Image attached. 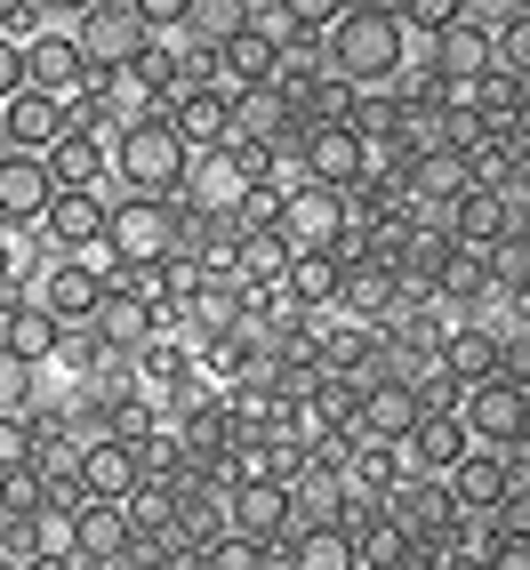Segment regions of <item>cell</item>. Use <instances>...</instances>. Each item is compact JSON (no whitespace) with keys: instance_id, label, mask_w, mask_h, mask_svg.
<instances>
[{"instance_id":"obj_11","label":"cell","mask_w":530,"mask_h":570,"mask_svg":"<svg viewBox=\"0 0 530 570\" xmlns=\"http://www.w3.org/2000/svg\"><path fill=\"white\" fill-rule=\"evenodd\" d=\"M57 202V177L41 154H0V234H41Z\"/></svg>"},{"instance_id":"obj_23","label":"cell","mask_w":530,"mask_h":570,"mask_svg":"<svg viewBox=\"0 0 530 570\" xmlns=\"http://www.w3.org/2000/svg\"><path fill=\"white\" fill-rule=\"evenodd\" d=\"M249 297H282V282H289V242L265 225V234H242V249H234V265H225Z\"/></svg>"},{"instance_id":"obj_24","label":"cell","mask_w":530,"mask_h":570,"mask_svg":"<svg viewBox=\"0 0 530 570\" xmlns=\"http://www.w3.org/2000/svg\"><path fill=\"white\" fill-rule=\"evenodd\" d=\"M0 129H9V154H49V145L65 137V105L24 89L17 105H0Z\"/></svg>"},{"instance_id":"obj_35","label":"cell","mask_w":530,"mask_h":570,"mask_svg":"<svg viewBox=\"0 0 530 570\" xmlns=\"http://www.w3.org/2000/svg\"><path fill=\"white\" fill-rule=\"evenodd\" d=\"M17 97H24V49L0 41V105H17Z\"/></svg>"},{"instance_id":"obj_28","label":"cell","mask_w":530,"mask_h":570,"mask_svg":"<svg viewBox=\"0 0 530 570\" xmlns=\"http://www.w3.org/2000/svg\"><path fill=\"white\" fill-rule=\"evenodd\" d=\"M194 570H274V554L249 547V539H234V530H217V539L194 554Z\"/></svg>"},{"instance_id":"obj_18","label":"cell","mask_w":530,"mask_h":570,"mask_svg":"<svg viewBox=\"0 0 530 570\" xmlns=\"http://www.w3.org/2000/svg\"><path fill=\"white\" fill-rule=\"evenodd\" d=\"M24 89H41L57 105H72L89 89V65L72 49V32H41V41H24Z\"/></svg>"},{"instance_id":"obj_26","label":"cell","mask_w":530,"mask_h":570,"mask_svg":"<svg viewBox=\"0 0 530 570\" xmlns=\"http://www.w3.org/2000/svg\"><path fill=\"white\" fill-rule=\"evenodd\" d=\"M337 282H346V265H337V257H289L282 297H289V306H306V314H330L337 306Z\"/></svg>"},{"instance_id":"obj_4","label":"cell","mask_w":530,"mask_h":570,"mask_svg":"<svg viewBox=\"0 0 530 570\" xmlns=\"http://www.w3.org/2000/svg\"><path fill=\"white\" fill-rule=\"evenodd\" d=\"M72 49H81L89 81H121V72L154 49V32H145L137 0H89V9L72 17Z\"/></svg>"},{"instance_id":"obj_29","label":"cell","mask_w":530,"mask_h":570,"mask_svg":"<svg viewBox=\"0 0 530 570\" xmlns=\"http://www.w3.org/2000/svg\"><path fill=\"white\" fill-rule=\"evenodd\" d=\"M17 530H24V554H72V507H41Z\"/></svg>"},{"instance_id":"obj_38","label":"cell","mask_w":530,"mask_h":570,"mask_svg":"<svg viewBox=\"0 0 530 570\" xmlns=\"http://www.w3.org/2000/svg\"><path fill=\"white\" fill-rule=\"evenodd\" d=\"M0 154H9V129H0Z\"/></svg>"},{"instance_id":"obj_12","label":"cell","mask_w":530,"mask_h":570,"mask_svg":"<svg viewBox=\"0 0 530 570\" xmlns=\"http://www.w3.org/2000/svg\"><path fill=\"white\" fill-rule=\"evenodd\" d=\"M129 547H137L129 507H105V499L72 507V562L81 570H129Z\"/></svg>"},{"instance_id":"obj_21","label":"cell","mask_w":530,"mask_h":570,"mask_svg":"<svg viewBox=\"0 0 530 570\" xmlns=\"http://www.w3.org/2000/svg\"><path fill=\"white\" fill-rule=\"evenodd\" d=\"M41 161H49V177L65 185V194H105V161H112V145L89 137V129H65Z\"/></svg>"},{"instance_id":"obj_1","label":"cell","mask_w":530,"mask_h":570,"mask_svg":"<svg viewBox=\"0 0 530 570\" xmlns=\"http://www.w3.org/2000/svg\"><path fill=\"white\" fill-rule=\"evenodd\" d=\"M322 65L346 89H394L410 72V32H402V0H337L330 49Z\"/></svg>"},{"instance_id":"obj_22","label":"cell","mask_w":530,"mask_h":570,"mask_svg":"<svg viewBox=\"0 0 530 570\" xmlns=\"http://www.w3.org/2000/svg\"><path fill=\"white\" fill-rule=\"evenodd\" d=\"M442 482H450V507H459V514H490V507L507 499V482H514V474H507L499 450H467V459L450 466Z\"/></svg>"},{"instance_id":"obj_19","label":"cell","mask_w":530,"mask_h":570,"mask_svg":"<svg viewBox=\"0 0 530 570\" xmlns=\"http://www.w3.org/2000/svg\"><path fill=\"white\" fill-rule=\"evenodd\" d=\"M274 570H362V547H354V530H337V522H297Z\"/></svg>"},{"instance_id":"obj_20","label":"cell","mask_w":530,"mask_h":570,"mask_svg":"<svg viewBox=\"0 0 530 570\" xmlns=\"http://www.w3.org/2000/svg\"><path fill=\"white\" fill-rule=\"evenodd\" d=\"M419 417H426V410H419V394H410L402 377H386V386H370V394H362V410H354V434H362V442H386V450H402Z\"/></svg>"},{"instance_id":"obj_10","label":"cell","mask_w":530,"mask_h":570,"mask_svg":"<svg viewBox=\"0 0 530 570\" xmlns=\"http://www.w3.org/2000/svg\"><path fill=\"white\" fill-rule=\"evenodd\" d=\"M297 161H306V185H322V194H354L370 177V145L354 137V121H314Z\"/></svg>"},{"instance_id":"obj_36","label":"cell","mask_w":530,"mask_h":570,"mask_svg":"<svg viewBox=\"0 0 530 570\" xmlns=\"http://www.w3.org/2000/svg\"><path fill=\"white\" fill-rule=\"evenodd\" d=\"M17 570H81V562H72V554H24Z\"/></svg>"},{"instance_id":"obj_7","label":"cell","mask_w":530,"mask_h":570,"mask_svg":"<svg viewBox=\"0 0 530 570\" xmlns=\"http://www.w3.org/2000/svg\"><path fill=\"white\" fill-rule=\"evenodd\" d=\"M225 530H234V539H249V547H265V554H282V539L297 530L289 482H274V474H242L234 490H225Z\"/></svg>"},{"instance_id":"obj_2","label":"cell","mask_w":530,"mask_h":570,"mask_svg":"<svg viewBox=\"0 0 530 570\" xmlns=\"http://www.w3.org/2000/svg\"><path fill=\"white\" fill-rule=\"evenodd\" d=\"M177 177H185V137L161 112H137V121L112 137V161H105L112 202H177Z\"/></svg>"},{"instance_id":"obj_27","label":"cell","mask_w":530,"mask_h":570,"mask_svg":"<svg viewBox=\"0 0 530 570\" xmlns=\"http://www.w3.org/2000/svg\"><path fill=\"white\" fill-rule=\"evenodd\" d=\"M490 72H507V81H522V89H530V0H514L507 32L490 41Z\"/></svg>"},{"instance_id":"obj_32","label":"cell","mask_w":530,"mask_h":570,"mask_svg":"<svg viewBox=\"0 0 530 570\" xmlns=\"http://www.w3.org/2000/svg\"><path fill=\"white\" fill-rule=\"evenodd\" d=\"M32 386H41V370L0 346V417H24V410H32Z\"/></svg>"},{"instance_id":"obj_39","label":"cell","mask_w":530,"mask_h":570,"mask_svg":"<svg viewBox=\"0 0 530 570\" xmlns=\"http://www.w3.org/2000/svg\"><path fill=\"white\" fill-rule=\"evenodd\" d=\"M0 482H9V474H0Z\"/></svg>"},{"instance_id":"obj_17","label":"cell","mask_w":530,"mask_h":570,"mask_svg":"<svg viewBox=\"0 0 530 570\" xmlns=\"http://www.w3.org/2000/svg\"><path fill=\"white\" fill-rule=\"evenodd\" d=\"M169 129L185 137V154H209V145H234V97L217 81H194L169 105Z\"/></svg>"},{"instance_id":"obj_14","label":"cell","mask_w":530,"mask_h":570,"mask_svg":"<svg viewBox=\"0 0 530 570\" xmlns=\"http://www.w3.org/2000/svg\"><path fill=\"white\" fill-rule=\"evenodd\" d=\"M434 362H442V377L450 386H482V377H499V322H482V314H467V322H450L442 330V346H434Z\"/></svg>"},{"instance_id":"obj_5","label":"cell","mask_w":530,"mask_h":570,"mask_svg":"<svg viewBox=\"0 0 530 570\" xmlns=\"http://www.w3.org/2000/svg\"><path fill=\"white\" fill-rule=\"evenodd\" d=\"M249 185H257L249 154H234V145H209V154H185L177 209H185V217H242Z\"/></svg>"},{"instance_id":"obj_37","label":"cell","mask_w":530,"mask_h":570,"mask_svg":"<svg viewBox=\"0 0 530 570\" xmlns=\"http://www.w3.org/2000/svg\"><path fill=\"white\" fill-rule=\"evenodd\" d=\"M0 41H9V0H0Z\"/></svg>"},{"instance_id":"obj_16","label":"cell","mask_w":530,"mask_h":570,"mask_svg":"<svg viewBox=\"0 0 530 570\" xmlns=\"http://www.w3.org/2000/svg\"><path fill=\"white\" fill-rule=\"evenodd\" d=\"M467 450H474L467 417H459V410H426L419 426H410V442H402V466H410V474H434V482H442L450 466L467 459Z\"/></svg>"},{"instance_id":"obj_15","label":"cell","mask_w":530,"mask_h":570,"mask_svg":"<svg viewBox=\"0 0 530 570\" xmlns=\"http://www.w3.org/2000/svg\"><path fill=\"white\" fill-rule=\"evenodd\" d=\"M105 209H112V194H65V185H57V202H49V217H41V242H49L57 257H97Z\"/></svg>"},{"instance_id":"obj_8","label":"cell","mask_w":530,"mask_h":570,"mask_svg":"<svg viewBox=\"0 0 530 570\" xmlns=\"http://www.w3.org/2000/svg\"><path fill=\"white\" fill-rule=\"evenodd\" d=\"M459 417H467L474 450H514V442H530V386H514V377H482V386L459 394Z\"/></svg>"},{"instance_id":"obj_3","label":"cell","mask_w":530,"mask_h":570,"mask_svg":"<svg viewBox=\"0 0 530 570\" xmlns=\"http://www.w3.org/2000/svg\"><path fill=\"white\" fill-rule=\"evenodd\" d=\"M177 202H112L105 209V242H97V257H105V274H154V265H169L177 257Z\"/></svg>"},{"instance_id":"obj_6","label":"cell","mask_w":530,"mask_h":570,"mask_svg":"<svg viewBox=\"0 0 530 570\" xmlns=\"http://www.w3.org/2000/svg\"><path fill=\"white\" fill-rule=\"evenodd\" d=\"M32 306H41L57 330H89L97 322V306H105V265L97 257H41V274H32Z\"/></svg>"},{"instance_id":"obj_31","label":"cell","mask_w":530,"mask_h":570,"mask_svg":"<svg viewBox=\"0 0 530 570\" xmlns=\"http://www.w3.org/2000/svg\"><path fill=\"white\" fill-rule=\"evenodd\" d=\"M41 507H57V499H49V482H41V474H32V466H24V474H9V482H0V522H32V514H41Z\"/></svg>"},{"instance_id":"obj_33","label":"cell","mask_w":530,"mask_h":570,"mask_svg":"<svg viewBox=\"0 0 530 570\" xmlns=\"http://www.w3.org/2000/svg\"><path fill=\"white\" fill-rule=\"evenodd\" d=\"M41 459V434H32V417H0V474H24Z\"/></svg>"},{"instance_id":"obj_34","label":"cell","mask_w":530,"mask_h":570,"mask_svg":"<svg viewBox=\"0 0 530 570\" xmlns=\"http://www.w3.org/2000/svg\"><path fill=\"white\" fill-rule=\"evenodd\" d=\"M507 17H514V0H459V9H450V24L482 32V41H499V32H507Z\"/></svg>"},{"instance_id":"obj_25","label":"cell","mask_w":530,"mask_h":570,"mask_svg":"<svg viewBox=\"0 0 530 570\" xmlns=\"http://www.w3.org/2000/svg\"><path fill=\"white\" fill-rule=\"evenodd\" d=\"M0 346H9L17 362H32V370H49L57 346H65V330L32 306V297H17V306H0Z\"/></svg>"},{"instance_id":"obj_30","label":"cell","mask_w":530,"mask_h":570,"mask_svg":"<svg viewBox=\"0 0 530 570\" xmlns=\"http://www.w3.org/2000/svg\"><path fill=\"white\" fill-rule=\"evenodd\" d=\"M482 522H490V530H499V539H507V547H530V474H522V482H507V499H499V507H490Z\"/></svg>"},{"instance_id":"obj_13","label":"cell","mask_w":530,"mask_h":570,"mask_svg":"<svg viewBox=\"0 0 530 570\" xmlns=\"http://www.w3.org/2000/svg\"><path fill=\"white\" fill-rule=\"evenodd\" d=\"M137 442H112V434H97V442H81L72 450V490L81 499H105V507H129L137 499Z\"/></svg>"},{"instance_id":"obj_9","label":"cell","mask_w":530,"mask_h":570,"mask_svg":"<svg viewBox=\"0 0 530 570\" xmlns=\"http://www.w3.org/2000/svg\"><path fill=\"white\" fill-rule=\"evenodd\" d=\"M346 194H322V185H297V194H282V225L274 234L289 242V257H330L337 234H346Z\"/></svg>"}]
</instances>
